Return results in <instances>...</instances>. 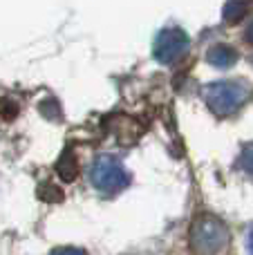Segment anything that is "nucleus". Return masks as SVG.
Wrapping results in <instances>:
<instances>
[{
  "instance_id": "f257e3e1",
  "label": "nucleus",
  "mask_w": 253,
  "mask_h": 255,
  "mask_svg": "<svg viewBox=\"0 0 253 255\" xmlns=\"http://www.w3.org/2000/svg\"><path fill=\"white\" fill-rule=\"evenodd\" d=\"M209 110L215 117H233L247 106V101L251 99V88L242 79L233 81H215L209 83L202 92Z\"/></svg>"
},
{
  "instance_id": "f03ea898",
  "label": "nucleus",
  "mask_w": 253,
  "mask_h": 255,
  "mask_svg": "<svg viewBox=\"0 0 253 255\" xmlns=\"http://www.w3.org/2000/svg\"><path fill=\"white\" fill-rule=\"evenodd\" d=\"M229 233L227 224L211 213H202L191 226V249L195 255H218L227 247Z\"/></svg>"
},
{
  "instance_id": "7ed1b4c3",
  "label": "nucleus",
  "mask_w": 253,
  "mask_h": 255,
  "mask_svg": "<svg viewBox=\"0 0 253 255\" xmlns=\"http://www.w3.org/2000/svg\"><path fill=\"white\" fill-rule=\"evenodd\" d=\"M128 181L130 177L126 172V168L110 157L99 159L92 166V184L103 193H117V190L126 188Z\"/></svg>"
},
{
  "instance_id": "20e7f679",
  "label": "nucleus",
  "mask_w": 253,
  "mask_h": 255,
  "mask_svg": "<svg viewBox=\"0 0 253 255\" xmlns=\"http://www.w3.org/2000/svg\"><path fill=\"white\" fill-rule=\"evenodd\" d=\"M188 49V36L179 27H166L155 40V58L164 65L179 61Z\"/></svg>"
},
{
  "instance_id": "39448f33",
  "label": "nucleus",
  "mask_w": 253,
  "mask_h": 255,
  "mask_svg": "<svg viewBox=\"0 0 253 255\" xmlns=\"http://www.w3.org/2000/svg\"><path fill=\"white\" fill-rule=\"evenodd\" d=\"M240 58L238 49H233L231 45H224V43H218L209 49L206 54V61L211 63L213 67H220V70H227V67H233Z\"/></svg>"
},
{
  "instance_id": "423d86ee",
  "label": "nucleus",
  "mask_w": 253,
  "mask_h": 255,
  "mask_svg": "<svg viewBox=\"0 0 253 255\" xmlns=\"http://www.w3.org/2000/svg\"><path fill=\"white\" fill-rule=\"evenodd\" d=\"M253 7V0H229L227 4H224V22H229V25H238V22H242L247 18V13L251 11Z\"/></svg>"
},
{
  "instance_id": "0eeeda50",
  "label": "nucleus",
  "mask_w": 253,
  "mask_h": 255,
  "mask_svg": "<svg viewBox=\"0 0 253 255\" xmlns=\"http://www.w3.org/2000/svg\"><path fill=\"white\" fill-rule=\"evenodd\" d=\"M240 168L249 177H253V143H249L240 154Z\"/></svg>"
},
{
  "instance_id": "6e6552de",
  "label": "nucleus",
  "mask_w": 253,
  "mask_h": 255,
  "mask_svg": "<svg viewBox=\"0 0 253 255\" xmlns=\"http://www.w3.org/2000/svg\"><path fill=\"white\" fill-rule=\"evenodd\" d=\"M54 255H85L83 251H79V249H63V251L54 253Z\"/></svg>"
},
{
  "instance_id": "1a4fd4ad",
  "label": "nucleus",
  "mask_w": 253,
  "mask_h": 255,
  "mask_svg": "<svg viewBox=\"0 0 253 255\" xmlns=\"http://www.w3.org/2000/svg\"><path fill=\"white\" fill-rule=\"evenodd\" d=\"M245 40H247L249 45H253V22H251L249 27H247V31H245Z\"/></svg>"
},
{
  "instance_id": "9d476101",
  "label": "nucleus",
  "mask_w": 253,
  "mask_h": 255,
  "mask_svg": "<svg viewBox=\"0 0 253 255\" xmlns=\"http://www.w3.org/2000/svg\"><path fill=\"white\" fill-rule=\"evenodd\" d=\"M247 249H249V255H253V229L249 231V238H247Z\"/></svg>"
}]
</instances>
